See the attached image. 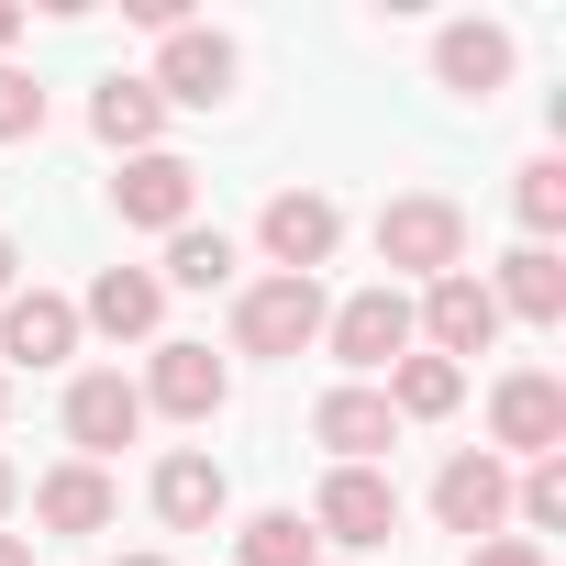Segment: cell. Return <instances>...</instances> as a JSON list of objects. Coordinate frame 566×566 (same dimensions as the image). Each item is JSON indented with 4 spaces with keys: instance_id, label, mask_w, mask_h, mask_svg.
<instances>
[{
    "instance_id": "1",
    "label": "cell",
    "mask_w": 566,
    "mask_h": 566,
    "mask_svg": "<svg viewBox=\"0 0 566 566\" xmlns=\"http://www.w3.org/2000/svg\"><path fill=\"white\" fill-rule=\"evenodd\" d=\"M378 266L422 277V290L455 277V266H467V211H455L444 189H400V200L378 211ZM400 277H389V290H400Z\"/></svg>"
},
{
    "instance_id": "2",
    "label": "cell",
    "mask_w": 566,
    "mask_h": 566,
    "mask_svg": "<svg viewBox=\"0 0 566 566\" xmlns=\"http://www.w3.org/2000/svg\"><path fill=\"white\" fill-rule=\"evenodd\" d=\"M323 277H255V290L233 301V345L244 356H312L323 345Z\"/></svg>"
},
{
    "instance_id": "3",
    "label": "cell",
    "mask_w": 566,
    "mask_h": 566,
    "mask_svg": "<svg viewBox=\"0 0 566 566\" xmlns=\"http://www.w3.org/2000/svg\"><path fill=\"white\" fill-rule=\"evenodd\" d=\"M323 345H334V367H356V389H367V378H389V367L411 356V301L378 277V290H356V301L323 312Z\"/></svg>"
},
{
    "instance_id": "4",
    "label": "cell",
    "mask_w": 566,
    "mask_h": 566,
    "mask_svg": "<svg viewBox=\"0 0 566 566\" xmlns=\"http://www.w3.org/2000/svg\"><path fill=\"white\" fill-rule=\"evenodd\" d=\"M411 345H422V356H444V367H467V356H489V345H500V301H489V277H478V266H455V277H433V290H422Z\"/></svg>"
},
{
    "instance_id": "5",
    "label": "cell",
    "mask_w": 566,
    "mask_h": 566,
    "mask_svg": "<svg viewBox=\"0 0 566 566\" xmlns=\"http://www.w3.org/2000/svg\"><path fill=\"white\" fill-rule=\"evenodd\" d=\"M389 533H400V478H378V467H334V478H323V500H312V544L378 555Z\"/></svg>"
},
{
    "instance_id": "6",
    "label": "cell",
    "mask_w": 566,
    "mask_h": 566,
    "mask_svg": "<svg viewBox=\"0 0 566 566\" xmlns=\"http://www.w3.org/2000/svg\"><path fill=\"white\" fill-rule=\"evenodd\" d=\"M233 67H244V56H233V34L178 23V34L156 45V78H145V90H156V101H178V112H211V101H233Z\"/></svg>"
},
{
    "instance_id": "7",
    "label": "cell",
    "mask_w": 566,
    "mask_h": 566,
    "mask_svg": "<svg viewBox=\"0 0 566 566\" xmlns=\"http://www.w3.org/2000/svg\"><path fill=\"white\" fill-rule=\"evenodd\" d=\"M489 444H511V455H566V378L511 367V378L489 389Z\"/></svg>"
},
{
    "instance_id": "8",
    "label": "cell",
    "mask_w": 566,
    "mask_h": 566,
    "mask_svg": "<svg viewBox=\"0 0 566 566\" xmlns=\"http://www.w3.org/2000/svg\"><path fill=\"white\" fill-rule=\"evenodd\" d=\"M112 211H123L134 233H178V222L200 211V167H189V156H167V145H156V156H123Z\"/></svg>"
},
{
    "instance_id": "9",
    "label": "cell",
    "mask_w": 566,
    "mask_h": 566,
    "mask_svg": "<svg viewBox=\"0 0 566 566\" xmlns=\"http://www.w3.org/2000/svg\"><path fill=\"white\" fill-rule=\"evenodd\" d=\"M145 433V389L123 378V367H90L78 389H67V444H78V467H101V455H123Z\"/></svg>"
},
{
    "instance_id": "10",
    "label": "cell",
    "mask_w": 566,
    "mask_h": 566,
    "mask_svg": "<svg viewBox=\"0 0 566 566\" xmlns=\"http://www.w3.org/2000/svg\"><path fill=\"white\" fill-rule=\"evenodd\" d=\"M255 244L277 255V277H312V266L345 244V211H334L323 189H277V200L255 211Z\"/></svg>"
},
{
    "instance_id": "11",
    "label": "cell",
    "mask_w": 566,
    "mask_h": 566,
    "mask_svg": "<svg viewBox=\"0 0 566 566\" xmlns=\"http://www.w3.org/2000/svg\"><path fill=\"white\" fill-rule=\"evenodd\" d=\"M433 522H444V533H467V544H489V533L511 522V467H500V455H478V444H467V455H444V478H433Z\"/></svg>"
},
{
    "instance_id": "12",
    "label": "cell",
    "mask_w": 566,
    "mask_h": 566,
    "mask_svg": "<svg viewBox=\"0 0 566 566\" xmlns=\"http://www.w3.org/2000/svg\"><path fill=\"white\" fill-rule=\"evenodd\" d=\"M233 400V367L211 356V345H156V367H145V411H167V422H211Z\"/></svg>"
},
{
    "instance_id": "13",
    "label": "cell",
    "mask_w": 566,
    "mask_h": 566,
    "mask_svg": "<svg viewBox=\"0 0 566 566\" xmlns=\"http://www.w3.org/2000/svg\"><path fill=\"white\" fill-rule=\"evenodd\" d=\"M312 444H323L334 467H378V455L400 444V422H389V400H378V389H356V378H345V389H323V400H312Z\"/></svg>"
},
{
    "instance_id": "14",
    "label": "cell",
    "mask_w": 566,
    "mask_h": 566,
    "mask_svg": "<svg viewBox=\"0 0 566 566\" xmlns=\"http://www.w3.org/2000/svg\"><path fill=\"white\" fill-rule=\"evenodd\" d=\"M0 356H12V367H67L78 356V301L12 290V301H0Z\"/></svg>"
},
{
    "instance_id": "15",
    "label": "cell",
    "mask_w": 566,
    "mask_h": 566,
    "mask_svg": "<svg viewBox=\"0 0 566 566\" xmlns=\"http://www.w3.org/2000/svg\"><path fill=\"white\" fill-rule=\"evenodd\" d=\"M112 511H123V489H112L101 467H78V455L34 478V522H45V533H67V544H78V533H112Z\"/></svg>"
},
{
    "instance_id": "16",
    "label": "cell",
    "mask_w": 566,
    "mask_h": 566,
    "mask_svg": "<svg viewBox=\"0 0 566 566\" xmlns=\"http://www.w3.org/2000/svg\"><path fill=\"white\" fill-rule=\"evenodd\" d=\"M222 511H233V478H222L200 444H178V455L156 467V522H167V533H211Z\"/></svg>"
},
{
    "instance_id": "17",
    "label": "cell",
    "mask_w": 566,
    "mask_h": 566,
    "mask_svg": "<svg viewBox=\"0 0 566 566\" xmlns=\"http://www.w3.org/2000/svg\"><path fill=\"white\" fill-rule=\"evenodd\" d=\"M489 301H500V323H566V255L555 244H511Z\"/></svg>"
},
{
    "instance_id": "18",
    "label": "cell",
    "mask_w": 566,
    "mask_h": 566,
    "mask_svg": "<svg viewBox=\"0 0 566 566\" xmlns=\"http://www.w3.org/2000/svg\"><path fill=\"white\" fill-rule=\"evenodd\" d=\"M78 323H101L112 345H145V334L167 323V290H156V266H101V277H90V301H78Z\"/></svg>"
},
{
    "instance_id": "19",
    "label": "cell",
    "mask_w": 566,
    "mask_h": 566,
    "mask_svg": "<svg viewBox=\"0 0 566 566\" xmlns=\"http://www.w3.org/2000/svg\"><path fill=\"white\" fill-rule=\"evenodd\" d=\"M433 78H444L455 101H489V90L511 78V34H500V23H444V34H433Z\"/></svg>"
},
{
    "instance_id": "20",
    "label": "cell",
    "mask_w": 566,
    "mask_h": 566,
    "mask_svg": "<svg viewBox=\"0 0 566 566\" xmlns=\"http://www.w3.org/2000/svg\"><path fill=\"white\" fill-rule=\"evenodd\" d=\"M90 134H101L112 156H156V134H167V101H156L145 78H101V101H90Z\"/></svg>"
},
{
    "instance_id": "21",
    "label": "cell",
    "mask_w": 566,
    "mask_h": 566,
    "mask_svg": "<svg viewBox=\"0 0 566 566\" xmlns=\"http://www.w3.org/2000/svg\"><path fill=\"white\" fill-rule=\"evenodd\" d=\"M378 400H389V422H444V411L467 400V367H444V356H400Z\"/></svg>"
},
{
    "instance_id": "22",
    "label": "cell",
    "mask_w": 566,
    "mask_h": 566,
    "mask_svg": "<svg viewBox=\"0 0 566 566\" xmlns=\"http://www.w3.org/2000/svg\"><path fill=\"white\" fill-rule=\"evenodd\" d=\"M222 277H233V233H222V222H178L156 290H222Z\"/></svg>"
},
{
    "instance_id": "23",
    "label": "cell",
    "mask_w": 566,
    "mask_h": 566,
    "mask_svg": "<svg viewBox=\"0 0 566 566\" xmlns=\"http://www.w3.org/2000/svg\"><path fill=\"white\" fill-rule=\"evenodd\" d=\"M233 555H244V566H323V544H312L301 511H255V522L233 533Z\"/></svg>"
},
{
    "instance_id": "24",
    "label": "cell",
    "mask_w": 566,
    "mask_h": 566,
    "mask_svg": "<svg viewBox=\"0 0 566 566\" xmlns=\"http://www.w3.org/2000/svg\"><path fill=\"white\" fill-rule=\"evenodd\" d=\"M511 211H522V233H533V244H555V233H566V167H555V156H533V167L511 178Z\"/></svg>"
},
{
    "instance_id": "25",
    "label": "cell",
    "mask_w": 566,
    "mask_h": 566,
    "mask_svg": "<svg viewBox=\"0 0 566 566\" xmlns=\"http://www.w3.org/2000/svg\"><path fill=\"white\" fill-rule=\"evenodd\" d=\"M511 511H522L533 533H566V455H533L522 489H511Z\"/></svg>"
},
{
    "instance_id": "26",
    "label": "cell",
    "mask_w": 566,
    "mask_h": 566,
    "mask_svg": "<svg viewBox=\"0 0 566 566\" xmlns=\"http://www.w3.org/2000/svg\"><path fill=\"white\" fill-rule=\"evenodd\" d=\"M34 134H45V90L23 67H0V145H34Z\"/></svg>"
},
{
    "instance_id": "27",
    "label": "cell",
    "mask_w": 566,
    "mask_h": 566,
    "mask_svg": "<svg viewBox=\"0 0 566 566\" xmlns=\"http://www.w3.org/2000/svg\"><path fill=\"white\" fill-rule=\"evenodd\" d=\"M467 566H544V544H533V533H489Z\"/></svg>"
},
{
    "instance_id": "28",
    "label": "cell",
    "mask_w": 566,
    "mask_h": 566,
    "mask_svg": "<svg viewBox=\"0 0 566 566\" xmlns=\"http://www.w3.org/2000/svg\"><path fill=\"white\" fill-rule=\"evenodd\" d=\"M12 266H23V244H12V233H0V301H12Z\"/></svg>"
},
{
    "instance_id": "29",
    "label": "cell",
    "mask_w": 566,
    "mask_h": 566,
    "mask_svg": "<svg viewBox=\"0 0 566 566\" xmlns=\"http://www.w3.org/2000/svg\"><path fill=\"white\" fill-rule=\"evenodd\" d=\"M0 566H34V544H23V533H0Z\"/></svg>"
},
{
    "instance_id": "30",
    "label": "cell",
    "mask_w": 566,
    "mask_h": 566,
    "mask_svg": "<svg viewBox=\"0 0 566 566\" xmlns=\"http://www.w3.org/2000/svg\"><path fill=\"white\" fill-rule=\"evenodd\" d=\"M12 34H23V0H0V45H12Z\"/></svg>"
},
{
    "instance_id": "31",
    "label": "cell",
    "mask_w": 566,
    "mask_h": 566,
    "mask_svg": "<svg viewBox=\"0 0 566 566\" xmlns=\"http://www.w3.org/2000/svg\"><path fill=\"white\" fill-rule=\"evenodd\" d=\"M12 500H23V478H12V455H0V511H12Z\"/></svg>"
},
{
    "instance_id": "32",
    "label": "cell",
    "mask_w": 566,
    "mask_h": 566,
    "mask_svg": "<svg viewBox=\"0 0 566 566\" xmlns=\"http://www.w3.org/2000/svg\"><path fill=\"white\" fill-rule=\"evenodd\" d=\"M123 566H167V555H123Z\"/></svg>"
},
{
    "instance_id": "33",
    "label": "cell",
    "mask_w": 566,
    "mask_h": 566,
    "mask_svg": "<svg viewBox=\"0 0 566 566\" xmlns=\"http://www.w3.org/2000/svg\"><path fill=\"white\" fill-rule=\"evenodd\" d=\"M0 411H12V378H0Z\"/></svg>"
}]
</instances>
